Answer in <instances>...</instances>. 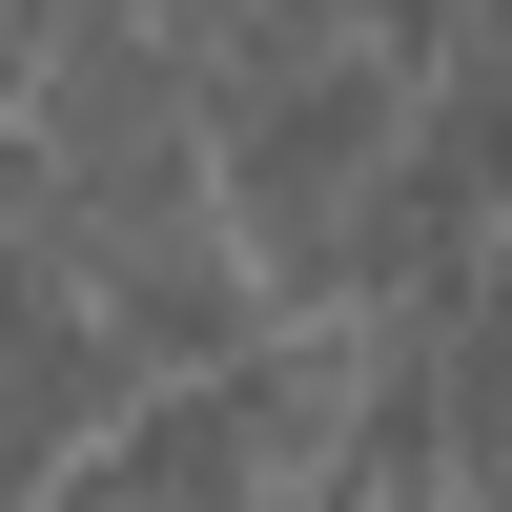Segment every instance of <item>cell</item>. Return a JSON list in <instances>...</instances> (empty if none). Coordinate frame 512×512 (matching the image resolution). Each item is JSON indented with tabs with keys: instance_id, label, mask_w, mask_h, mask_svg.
<instances>
[{
	"instance_id": "obj_1",
	"label": "cell",
	"mask_w": 512,
	"mask_h": 512,
	"mask_svg": "<svg viewBox=\"0 0 512 512\" xmlns=\"http://www.w3.org/2000/svg\"><path fill=\"white\" fill-rule=\"evenodd\" d=\"M349 431V349L328 328H287V349H226V369H164L144 410H123L103 451H82L41 512H349L369 451Z\"/></svg>"
}]
</instances>
